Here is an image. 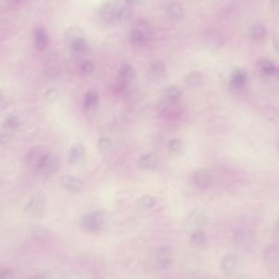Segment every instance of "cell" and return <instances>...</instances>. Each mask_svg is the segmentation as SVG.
<instances>
[{
  "label": "cell",
  "instance_id": "cell-18",
  "mask_svg": "<svg viewBox=\"0 0 279 279\" xmlns=\"http://www.w3.org/2000/svg\"><path fill=\"white\" fill-rule=\"evenodd\" d=\"M115 16L117 22H126L130 21L134 16L132 6L129 4L115 5Z\"/></svg>",
  "mask_w": 279,
  "mask_h": 279
},
{
  "label": "cell",
  "instance_id": "cell-1",
  "mask_svg": "<svg viewBox=\"0 0 279 279\" xmlns=\"http://www.w3.org/2000/svg\"><path fill=\"white\" fill-rule=\"evenodd\" d=\"M108 220V214L104 210L90 211L82 216L80 226L88 232H98L103 229Z\"/></svg>",
  "mask_w": 279,
  "mask_h": 279
},
{
  "label": "cell",
  "instance_id": "cell-33",
  "mask_svg": "<svg viewBox=\"0 0 279 279\" xmlns=\"http://www.w3.org/2000/svg\"><path fill=\"white\" fill-rule=\"evenodd\" d=\"M137 204L143 209H150L155 206L156 199L151 195H144L137 200Z\"/></svg>",
  "mask_w": 279,
  "mask_h": 279
},
{
  "label": "cell",
  "instance_id": "cell-13",
  "mask_svg": "<svg viewBox=\"0 0 279 279\" xmlns=\"http://www.w3.org/2000/svg\"><path fill=\"white\" fill-rule=\"evenodd\" d=\"M34 44L38 51L44 52L50 45V38L44 28H36L33 31Z\"/></svg>",
  "mask_w": 279,
  "mask_h": 279
},
{
  "label": "cell",
  "instance_id": "cell-31",
  "mask_svg": "<svg viewBox=\"0 0 279 279\" xmlns=\"http://www.w3.org/2000/svg\"><path fill=\"white\" fill-rule=\"evenodd\" d=\"M103 17L106 21L110 23H116V16H115V5L108 4L103 9Z\"/></svg>",
  "mask_w": 279,
  "mask_h": 279
},
{
  "label": "cell",
  "instance_id": "cell-38",
  "mask_svg": "<svg viewBox=\"0 0 279 279\" xmlns=\"http://www.w3.org/2000/svg\"><path fill=\"white\" fill-rule=\"evenodd\" d=\"M127 4L130 5V6H133V5L139 4L142 2V0H124Z\"/></svg>",
  "mask_w": 279,
  "mask_h": 279
},
{
  "label": "cell",
  "instance_id": "cell-27",
  "mask_svg": "<svg viewBox=\"0 0 279 279\" xmlns=\"http://www.w3.org/2000/svg\"><path fill=\"white\" fill-rule=\"evenodd\" d=\"M190 242L193 246H205L207 241L203 230L199 229L191 233Z\"/></svg>",
  "mask_w": 279,
  "mask_h": 279
},
{
  "label": "cell",
  "instance_id": "cell-34",
  "mask_svg": "<svg viewBox=\"0 0 279 279\" xmlns=\"http://www.w3.org/2000/svg\"><path fill=\"white\" fill-rule=\"evenodd\" d=\"M95 66L94 63L92 61H85L80 65V75L82 76H89L91 75L92 73L94 72Z\"/></svg>",
  "mask_w": 279,
  "mask_h": 279
},
{
  "label": "cell",
  "instance_id": "cell-16",
  "mask_svg": "<svg viewBox=\"0 0 279 279\" xmlns=\"http://www.w3.org/2000/svg\"><path fill=\"white\" fill-rule=\"evenodd\" d=\"M45 202L40 198L31 199L26 207V213L32 217L42 216L45 213Z\"/></svg>",
  "mask_w": 279,
  "mask_h": 279
},
{
  "label": "cell",
  "instance_id": "cell-7",
  "mask_svg": "<svg viewBox=\"0 0 279 279\" xmlns=\"http://www.w3.org/2000/svg\"><path fill=\"white\" fill-rule=\"evenodd\" d=\"M58 167L59 162L56 156L54 153L48 152L42 162L40 163L36 173L44 176L51 175L57 170Z\"/></svg>",
  "mask_w": 279,
  "mask_h": 279
},
{
  "label": "cell",
  "instance_id": "cell-10",
  "mask_svg": "<svg viewBox=\"0 0 279 279\" xmlns=\"http://www.w3.org/2000/svg\"><path fill=\"white\" fill-rule=\"evenodd\" d=\"M212 181V175L211 172L207 169H198L195 170L192 174V182L197 188L204 190L209 188Z\"/></svg>",
  "mask_w": 279,
  "mask_h": 279
},
{
  "label": "cell",
  "instance_id": "cell-4",
  "mask_svg": "<svg viewBox=\"0 0 279 279\" xmlns=\"http://www.w3.org/2000/svg\"><path fill=\"white\" fill-rule=\"evenodd\" d=\"M207 222V216L202 210H192L187 215L184 221V227L187 232H192L202 229Z\"/></svg>",
  "mask_w": 279,
  "mask_h": 279
},
{
  "label": "cell",
  "instance_id": "cell-36",
  "mask_svg": "<svg viewBox=\"0 0 279 279\" xmlns=\"http://www.w3.org/2000/svg\"><path fill=\"white\" fill-rule=\"evenodd\" d=\"M59 93L57 91V89H50L48 90L45 94V101L47 103H54V102L56 101V99L58 98Z\"/></svg>",
  "mask_w": 279,
  "mask_h": 279
},
{
  "label": "cell",
  "instance_id": "cell-20",
  "mask_svg": "<svg viewBox=\"0 0 279 279\" xmlns=\"http://www.w3.org/2000/svg\"><path fill=\"white\" fill-rule=\"evenodd\" d=\"M184 8L178 2H172L167 7V14L169 20L173 21H181L184 17Z\"/></svg>",
  "mask_w": 279,
  "mask_h": 279
},
{
  "label": "cell",
  "instance_id": "cell-17",
  "mask_svg": "<svg viewBox=\"0 0 279 279\" xmlns=\"http://www.w3.org/2000/svg\"><path fill=\"white\" fill-rule=\"evenodd\" d=\"M258 69L263 75L267 77H277L279 75L278 66L269 59H262L259 61Z\"/></svg>",
  "mask_w": 279,
  "mask_h": 279
},
{
  "label": "cell",
  "instance_id": "cell-8",
  "mask_svg": "<svg viewBox=\"0 0 279 279\" xmlns=\"http://www.w3.org/2000/svg\"><path fill=\"white\" fill-rule=\"evenodd\" d=\"M155 258L157 267L160 270H167L174 262V251L170 247L163 246L157 251Z\"/></svg>",
  "mask_w": 279,
  "mask_h": 279
},
{
  "label": "cell",
  "instance_id": "cell-11",
  "mask_svg": "<svg viewBox=\"0 0 279 279\" xmlns=\"http://www.w3.org/2000/svg\"><path fill=\"white\" fill-rule=\"evenodd\" d=\"M148 79L154 83L162 82L167 76V69L162 61L153 62L148 69Z\"/></svg>",
  "mask_w": 279,
  "mask_h": 279
},
{
  "label": "cell",
  "instance_id": "cell-28",
  "mask_svg": "<svg viewBox=\"0 0 279 279\" xmlns=\"http://www.w3.org/2000/svg\"><path fill=\"white\" fill-rule=\"evenodd\" d=\"M20 125V120L17 115H9L5 119L4 121L2 122V128L7 130V133L13 132L18 128Z\"/></svg>",
  "mask_w": 279,
  "mask_h": 279
},
{
  "label": "cell",
  "instance_id": "cell-40",
  "mask_svg": "<svg viewBox=\"0 0 279 279\" xmlns=\"http://www.w3.org/2000/svg\"><path fill=\"white\" fill-rule=\"evenodd\" d=\"M273 2H277L278 0H271Z\"/></svg>",
  "mask_w": 279,
  "mask_h": 279
},
{
  "label": "cell",
  "instance_id": "cell-3",
  "mask_svg": "<svg viewBox=\"0 0 279 279\" xmlns=\"http://www.w3.org/2000/svg\"><path fill=\"white\" fill-rule=\"evenodd\" d=\"M152 35L153 31L149 23L140 20L133 26L129 34V41L134 47H144L150 41Z\"/></svg>",
  "mask_w": 279,
  "mask_h": 279
},
{
  "label": "cell",
  "instance_id": "cell-35",
  "mask_svg": "<svg viewBox=\"0 0 279 279\" xmlns=\"http://www.w3.org/2000/svg\"><path fill=\"white\" fill-rule=\"evenodd\" d=\"M112 146V140L108 137H102L98 143V148L101 153H105Z\"/></svg>",
  "mask_w": 279,
  "mask_h": 279
},
{
  "label": "cell",
  "instance_id": "cell-26",
  "mask_svg": "<svg viewBox=\"0 0 279 279\" xmlns=\"http://www.w3.org/2000/svg\"><path fill=\"white\" fill-rule=\"evenodd\" d=\"M207 41L211 48H220L223 45V38L219 31L214 30L207 34Z\"/></svg>",
  "mask_w": 279,
  "mask_h": 279
},
{
  "label": "cell",
  "instance_id": "cell-21",
  "mask_svg": "<svg viewBox=\"0 0 279 279\" xmlns=\"http://www.w3.org/2000/svg\"><path fill=\"white\" fill-rule=\"evenodd\" d=\"M81 38H85V33L82 29L79 26H70L66 30L64 35V40L66 45H68V47L73 42H75V40Z\"/></svg>",
  "mask_w": 279,
  "mask_h": 279
},
{
  "label": "cell",
  "instance_id": "cell-39",
  "mask_svg": "<svg viewBox=\"0 0 279 279\" xmlns=\"http://www.w3.org/2000/svg\"><path fill=\"white\" fill-rule=\"evenodd\" d=\"M3 100H4V94H3V92L0 89V104H2Z\"/></svg>",
  "mask_w": 279,
  "mask_h": 279
},
{
  "label": "cell",
  "instance_id": "cell-15",
  "mask_svg": "<svg viewBox=\"0 0 279 279\" xmlns=\"http://www.w3.org/2000/svg\"><path fill=\"white\" fill-rule=\"evenodd\" d=\"M247 80H248V75L246 70L242 68L236 69L231 75L230 85L232 89L239 90L246 86Z\"/></svg>",
  "mask_w": 279,
  "mask_h": 279
},
{
  "label": "cell",
  "instance_id": "cell-2",
  "mask_svg": "<svg viewBox=\"0 0 279 279\" xmlns=\"http://www.w3.org/2000/svg\"><path fill=\"white\" fill-rule=\"evenodd\" d=\"M221 269L228 278H242L244 275V264L239 256L235 254H225L221 258Z\"/></svg>",
  "mask_w": 279,
  "mask_h": 279
},
{
  "label": "cell",
  "instance_id": "cell-37",
  "mask_svg": "<svg viewBox=\"0 0 279 279\" xmlns=\"http://www.w3.org/2000/svg\"><path fill=\"white\" fill-rule=\"evenodd\" d=\"M13 277H14V275H13L12 270L0 266V279H12Z\"/></svg>",
  "mask_w": 279,
  "mask_h": 279
},
{
  "label": "cell",
  "instance_id": "cell-30",
  "mask_svg": "<svg viewBox=\"0 0 279 279\" xmlns=\"http://www.w3.org/2000/svg\"><path fill=\"white\" fill-rule=\"evenodd\" d=\"M31 235L33 238L37 241H47L50 237V232L49 230L45 227H41V226H35L31 232Z\"/></svg>",
  "mask_w": 279,
  "mask_h": 279
},
{
  "label": "cell",
  "instance_id": "cell-19",
  "mask_svg": "<svg viewBox=\"0 0 279 279\" xmlns=\"http://www.w3.org/2000/svg\"><path fill=\"white\" fill-rule=\"evenodd\" d=\"M158 163L159 160L157 156L153 153H148L139 158L138 165L140 169L151 170V169H155L158 167Z\"/></svg>",
  "mask_w": 279,
  "mask_h": 279
},
{
  "label": "cell",
  "instance_id": "cell-23",
  "mask_svg": "<svg viewBox=\"0 0 279 279\" xmlns=\"http://www.w3.org/2000/svg\"><path fill=\"white\" fill-rule=\"evenodd\" d=\"M264 261H265V265H270V266H275L277 265L278 261H279L278 246H270L265 249V251L264 252Z\"/></svg>",
  "mask_w": 279,
  "mask_h": 279
},
{
  "label": "cell",
  "instance_id": "cell-9",
  "mask_svg": "<svg viewBox=\"0 0 279 279\" xmlns=\"http://www.w3.org/2000/svg\"><path fill=\"white\" fill-rule=\"evenodd\" d=\"M86 148L82 143H75L68 152V162L71 166L82 164L86 159Z\"/></svg>",
  "mask_w": 279,
  "mask_h": 279
},
{
  "label": "cell",
  "instance_id": "cell-14",
  "mask_svg": "<svg viewBox=\"0 0 279 279\" xmlns=\"http://www.w3.org/2000/svg\"><path fill=\"white\" fill-rule=\"evenodd\" d=\"M61 183L66 190L75 193L82 192L85 186L82 180L71 175L62 176L61 178Z\"/></svg>",
  "mask_w": 279,
  "mask_h": 279
},
{
  "label": "cell",
  "instance_id": "cell-29",
  "mask_svg": "<svg viewBox=\"0 0 279 279\" xmlns=\"http://www.w3.org/2000/svg\"><path fill=\"white\" fill-rule=\"evenodd\" d=\"M202 80H203L202 75L198 71H192L186 75V77L184 78V82L186 83V85L192 86V87H196V86L201 85Z\"/></svg>",
  "mask_w": 279,
  "mask_h": 279
},
{
  "label": "cell",
  "instance_id": "cell-25",
  "mask_svg": "<svg viewBox=\"0 0 279 279\" xmlns=\"http://www.w3.org/2000/svg\"><path fill=\"white\" fill-rule=\"evenodd\" d=\"M69 48L74 56H80L86 52L88 48L87 42H86L85 38H81V39L75 40V42H73L69 46Z\"/></svg>",
  "mask_w": 279,
  "mask_h": 279
},
{
  "label": "cell",
  "instance_id": "cell-12",
  "mask_svg": "<svg viewBox=\"0 0 279 279\" xmlns=\"http://www.w3.org/2000/svg\"><path fill=\"white\" fill-rule=\"evenodd\" d=\"M99 104V97L96 92L89 90L85 94L84 99V111L88 116H94L96 113Z\"/></svg>",
  "mask_w": 279,
  "mask_h": 279
},
{
  "label": "cell",
  "instance_id": "cell-5",
  "mask_svg": "<svg viewBox=\"0 0 279 279\" xmlns=\"http://www.w3.org/2000/svg\"><path fill=\"white\" fill-rule=\"evenodd\" d=\"M49 151L43 145H35L31 148L26 156V166L31 171L36 173L40 163Z\"/></svg>",
  "mask_w": 279,
  "mask_h": 279
},
{
  "label": "cell",
  "instance_id": "cell-32",
  "mask_svg": "<svg viewBox=\"0 0 279 279\" xmlns=\"http://www.w3.org/2000/svg\"><path fill=\"white\" fill-rule=\"evenodd\" d=\"M167 148L170 153L178 155L183 153L184 150V145L180 139H174L169 141V143L167 144Z\"/></svg>",
  "mask_w": 279,
  "mask_h": 279
},
{
  "label": "cell",
  "instance_id": "cell-22",
  "mask_svg": "<svg viewBox=\"0 0 279 279\" xmlns=\"http://www.w3.org/2000/svg\"><path fill=\"white\" fill-rule=\"evenodd\" d=\"M267 35V30L261 23H256L251 26L250 30V36L256 42H262Z\"/></svg>",
  "mask_w": 279,
  "mask_h": 279
},
{
  "label": "cell",
  "instance_id": "cell-6",
  "mask_svg": "<svg viewBox=\"0 0 279 279\" xmlns=\"http://www.w3.org/2000/svg\"><path fill=\"white\" fill-rule=\"evenodd\" d=\"M136 78V73L134 67L129 63H124L120 66L118 74V90L120 93H124L133 84Z\"/></svg>",
  "mask_w": 279,
  "mask_h": 279
},
{
  "label": "cell",
  "instance_id": "cell-24",
  "mask_svg": "<svg viewBox=\"0 0 279 279\" xmlns=\"http://www.w3.org/2000/svg\"><path fill=\"white\" fill-rule=\"evenodd\" d=\"M165 99L170 104H178L182 99V91L176 86H170L165 91Z\"/></svg>",
  "mask_w": 279,
  "mask_h": 279
}]
</instances>
